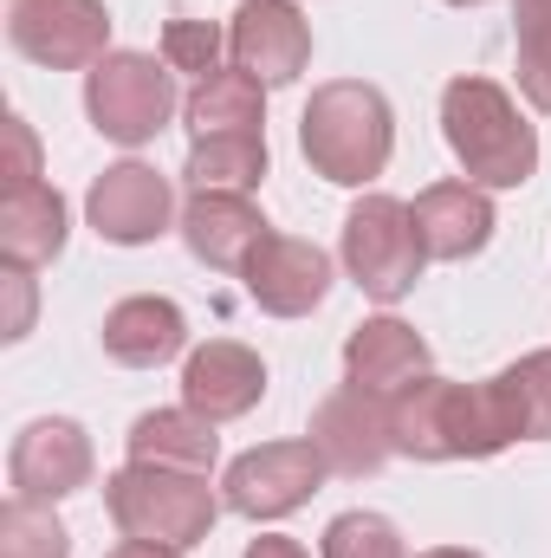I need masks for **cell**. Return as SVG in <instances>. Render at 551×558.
<instances>
[{
	"label": "cell",
	"instance_id": "12",
	"mask_svg": "<svg viewBox=\"0 0 551 558\" xmlns=\"http://www.w3.org/2000/svg\"><path fill=\"white\" fill-rule=\"evenodd\" d=\"M228 52L260 85H292L311 65V20L292 0H241L228 26Z\"/></svg>",
	"mask_w": 551,
	"mask_h": 558
},
{
	"label": "cell",
	"instance_id": "27",
	"mask_svg": "<svg viewBox=\"0 0 551 558\" xmlns=\"http://www.w3.org/2000/svg\"><path fill=\"white\" fill-rule=\"evenodd\" d=\"M325 558H409L403 553V533L383 520V513H338L325 526Z\"/></svg>",
	"mask_w": 551,
	"mask_h": 558
},
{
	"label": "cell",
	"instance_id": "21",
	"mask_svg": "<svg viewBox=\"0 0 551 558\" xmlns=\"http://www.w3.org/2000/svg\"><path fill=\"white\" fill-rule=\"evenodd\" d=\"M182 182L195 195H254L267 182V131H234V137H195Z\"/></svg>",
	"mask_w": 551,
	"mask_h": 558
},
{
	"label": "cell",
	"instance_id": "28",
	"mask_svg": "<svg viewBox=\"0 0 551 558\" xmlns=\"http://www.w3.org/2000/svg\"><path fill=\"white\" fill-rule=\"evenodd\" d=\"M7 143H13V175H7V189L39 182V143H33V131H26L20 118H7Z\"/></svg>",
	"mask_w": 551,
	"mask_h": 558
},
{
	"label": "cell",
	"instance_id": "23",
	"mask_svg": "<svg viewBox=\"0 0 551 558\" xmlns=\"http://www.w3.org/2000/svg\"><path fill=\"white\" fill-rule=\"evenodd\" d=\"M513 59L526 105L551 118V0H513Z\"/></svg>",
	"mask_w": 551,
	"mask_h": 558
},
{
	"label": "cell",
	"instance_id": "25",
	"mask_svg": "<svg viewBox=\"0 0 551 558\" xmlns=\"http://www.w3.org/2000/svg\"><path fill=\"white\" fill-rule=\"evenodd\" d=\"M0 558H72V533L52 520V507L13 494L0 513Z\"/></svg>",
	"mask_w": 551,
	"mask_h": 558
},
{
	"label": "cell",
	"instance_id": "3",
	"mask_svg": "<svg viewBox=\"0 0 551 558\" xmlns=\"http://www.w3.org/2000/svg\"><path fill=\"white\" fill-rule=\"evenodd\" d=\"M298 149L305 162L338 182V189H364L390 169V149H396V111L377 85L364 78H331L311 92L305 118H298Z\"/></svg>",
	"mask_w": 551,
	"mask_h": 558
},
{
	"label": "cell",
	"instance_id": "26",
	"mask_svg": "<svg viewBox=\"0 0 551 558\" xmlns=\"http://www.w3.org/2000/svg\"><path fill=\"white\" fill-rule=\"evenodd\" d=\"M221 46H228V33H221L215 20L175 13V20L162 26V59H169V72H188L195 85H201L208 72H221Z\"/></svg>",
	"mask_w": 551,
	"mask_h": 558
},
{
	"label": "cell",
	"instance_id": "6",
	"mask_svg": "<svg viewBox=\"0 0 551 558\" xmlns=\"http://www.w3.org/2000/svg\"><path fill=\"white\" fill-rule=\"evenodd\" d=\"M421 234H415L409 202L396 195H364L344 215V274L357 279L377 305H396L421 279Z\"/></svg>",
	"mask_w": 551,
	"mask_h": 558
},
{
	"label": "cell",
	"instance_id": "17",
	"mask_svg": "<svg viewBox=\"0 0 551 558\" xmlns=\"http://www.w3.org/2000/svg\"><path fill=\"white\" fill-rule=\"evenodd\" d=\"M105 357L111 364H124V371H156V364H169V357H182L188 351V318H182V305L175 299H162V292H137V299H118L111 312H105Z\"/></svg>",
	"mask_w": 551,
	"mask_h": 558
},
{
	"label": "cell",
	"instance_id": "5",
	"mask_svg": "<svg viewBox=\"0 0 551 558\" xmlns=\"http://www.w3.org/2000/svg\"><path fill=\"white\" fill-rule=\"evenodd\" d=\"M175 72L169 59H149V52H105L91 72H85V118L91 131L111 143H149L169 131L175 118Z\"/></svg>",
	"mask_w": 551,
	"mask_h": 558
},
{
	"label": "cell",
	"instance_id": "32",
	"mask_svg": "<svg viewBox=\"0 0 551 558\" xmlns=\"http://www.w3.org/2000/svg\"><path fill=\"white\" fill-rule=\"evenodd\" d=\"M421 558H480V553H467V546H434V553H421Z\"/></svg>",
	"mask_w": 551,
	"mask_h": 558
},
{
	"label": "cell",
	"instance_id": "18",
	"mask_svg": "<svg viewBox=\"0 0 551 558\" xmlns=\"http://www.w3.org/2000/svg\"><path fill=\"white\" fill-rule=\"evenodd\" d=\"M428 377V344L421 331L403 318H364L351 338H344V384L357 390H377V397H396L403 384Z\"/></svg>",
	"mask_w": 551,
	"mask_h": 558
},
{
	"label": "cell",
	"instance_id": "24",
	"mask_svg": "<svg viewBox=\"0 0 551 558\" xmlns=\"http://www.w3.org/2000/svg\"><path fill=\"white\" fill-rule=\"evenodd\" d=\"M500 390L519 416V441H551V351H526L500 371Z\"/></svg>",
	"mask_w": 551,
	"mask_h": 558
},
{
	"label": "cell",
	"instance_id": "1",
	"mask_svg": "<svg viewBox=\"0 0 551 558\" xmlns=\"http://www.w3.org/2000/svg\"><path fill=\"white\" fill-rule=\"evenodd\" d=\"M390 441L409 461H487L519 441V416H513L500 377H487V384L415 377L390 397Z\"/></svg>",
	"mask_w": 551,
	"mask_h": 558
},
{
	"label": "cell",
	"instance_id": "14",
	"mask_svg": "<svg viewBox=\"0 0 551 558\" xmlns=\"http://www.w3.org/2000/svg\"><path fill=\"white\" fill-rule=\"evenodd\" d=\"M260 397H267V364H260L254 344L208 338V344L188 351V364H182V403L195 416L234 422V416H247V410H260Z\"/></svg>",
	"mask_w": 551,
	"mask_h": 558
},
{
	"label": "cell",
	"instance_id": "11",
	"mask_svg": "<svg viewBox=\"0 0 551 558\" xmlns=\"http://www.w3.org/2000/svg\"><path fill=\"white\" fill-rule=\"evenodd\" d=\"M85 215H91V228H98L111 247H149V241L169 234V221H175V189H169V175H156L149 162H111V169L91 182Z\"/></svg>",
	"mask_w": 551,
	"mask_h": 558
},
{
	"label": "cell",
	"instance_id": "22",
	"mask_svg": "<svg viewBox=\"0 0 551 558\" xmlns=\"http://www.w3.org/2000/svg\"><path fill=\"white\" fill-rule=\"evenodd\" d=\"M215 454H221L215 422L195 416L188 403H182V410H143V416L131 422V461H162V468H195V474H208Z\"/></svg>",
	"mask_w": 551,
	"mask_h": 558
},
{
	"label": "cell",
	"instance_id": "4",
	"mask_svg": "<svg viewBox=\"0 0 551 558\" xmlns=\"http://www.w3.org/2000/svg\"><path fill=\"white\" fill-rule=\"evenodd\" d=\"M105 507H111V526L124 539H149V546H201L221 520V494L208 487V474L195 468H162V461H131L105 481Z\"/></svg>",
	"mask_w": 551,
	"mask_h": 558
},
{
	"label": "cell",
	"instance_id": "19",
	"mask_svg": "<svg viewBox=\"0 0 551 558\" xmlns=\"http://www.w3.org/2000/svg\"><path fill=\"white\" fill-rule=\"evenodd\" d=\"M65 195L46 189V182H26V189H7L0 195V254L20 260V267H39V260H59L65 254Z\"/></svg>",
	"mask_w": 551,
	"mask_h": 558
},
{
	"label": "cell",
	"instance_id": "29",
	"mask_svg": "<svg viewBox=\"0 0 551 558\" xmlns=\"http://www.w3.org/2000/svg\"><path fill=\"white\" fill-rule=\"evenodd\" d=\"M7 292H13V318H7V338H26V318H33V286H26V267L7 260Z\"/></svg>",
	"mask_w": 551,
	"mask_h": 558
},
{
	"label": "cell",
	"instance_id": "30",
	"mask_svg": "<svg viewBox=\"0 0 551 558\" xmlns=\"http://www.w3.org/2000/svg\"><path fill=\"white\" fill-rule=\"evenodd\" d=\"M247 558H305V546L285 539V533H260V539L247 546Z\"/></svg>",
	"mask_w": 551,
	"mask_h": 558
},
{
	"label": "cell",
	"instance_id": "7",
	"mask_svg": "<svg viewBox=\"0 0 551 558\" xmlns=\"http://www.w3.org/2000/svg\"><path fill=\"white\" fill-rule=\"evenodd\" d=\"M7 39L46 72H91L111 52V13L105 0H13Z\"/></svg>",
	"mask_w": 551,
	"mask_h": 558
},
{
	"label": "cell",
	"instance_id": "8",
	"mask_svg": "<svg viewBox=\"0 0 551 558\" xmlns=\"http://www.w3.org/2000/svg\"><path fill=\"white\" fill-rule=\"evenodd\" d=\"M325 454H318V441L305 435V441H267V448H247L234 468H228V481H221V500H228V513H241V520H285V513H298L318 487H325Z\"/></svg>",
	"mask_w": 551,
	"mask_h": 558
},
{
	"label": "cell",
	"instance_id": "13",
	"mask_svg": "<svg viewBox=\"0 0 551 558\" xmlns=\"http://www.w3.org/2000/svg\"><path fill=\"white\" fill-rule=\"evenodd\" d=\"M247 279V299L273 318H305L325 305L331 292V254L318 241H298V234H267L254 247V260L241 267Z\"/></svg>",
	"mask_w": 551,
	"mask_h": 558
},
{
	"label": "cell",
	"instance_id": "10",
	"mask_svg": "<svg viewBox=\"0 0 551 558\" xmlns=\"http://www.w3.org/2000/svg\"><path fill=\"white\" fill-rule=\"evenodd\" d=\"M311 441H318V454H325L331 474H344V481L377 474V468L396 454V441H390V397L357 390V384L331 390V397L311 410Z\"/></svg>",
	"mask_w": 551,
	"mask_h": 558
},
{
	"label": "cell",
	"instance_id": "9",
	"mask_svg": "<svg viewBox=\"0 0 551 558\" xmlns=\"http://www.w3.org/2000/svg\"><path fill=\"white\" fill-rule=\"evenodd\" d=\"M91 468H98L91 435L72 416L26 422V428L13 435V448H7V481H13V494H20V500H39V507L85 494V487H91Z\"/></svg>",
	"mask_w": 551,
	"mask_h": 558
},
{
	"label": "cell",
	"instance_id": "15",
	"mask_svg": "<svg viewBox=\"0 0 551 558\" xmlns=\"http://www.w3.org/2000/svg\"><path fill=\"white\" fill-rule=\"evenodd\" d=\"M175 228H182V247L201 267H215V274H241L254 260V247L273 234L267 215L247 195H188V208H182Z\"/></svg>",
	"mask_w": 551,
	"mask_h": 558
},
{
	"label": "cell",
	"instance_id": "16",
	"mask_svg": "<svg viewBox=\"0 0 551 558\" xmlns=\"http://www.w3.org/2000/svg\"><path fill=\"white\" fill-rule=\"evenodd\" d=\"M409 215L428 260H467L493 241V195L480 182H428Z\"/></svg>",
	"mask_w": 551,
	"mask_h": 558
},
{
	"label": "cell",
	"instance_id": "33",
	"mask_svg": "<svg viewBox=\"0 0 551 558\" xmlns=\"http://www.w3.org/2000/svg\"><path fill=\"white\" fill-rule=\"evenodd\" d=\"M448 7H480V0H448Z\"/></svg>",
	"mask_w": 551,
	"mask_h": 558
},
{
	"label": "cell",
	"instance_id": "2",
	"mask_svg": "<svg viewBox=\"0 0 551 558\" xmlns=\"http://www.w3.org/2000/svg\"><path fill=\"white\" fill-rule=\"evenodd\" d=\"M441 137L454 149V162L467 169V182H480V189H526L539 169V131L526 124L513 92L493 78H474V72L448 78Z\"/></svg>",
	"mask_w": 551,
	"mask_h": 558
},
{
	"label": "cell",
	"instance_id": "31",
	"mask_svg": "<svg viewBox=\"0 0 551 558\" xmlns=\"http://www.w3.org/2000/svg\"><path fill=\"white\" fill-rule=\"evenodd\" d=\"M105 558H182L175 546H149V539H124V546H111Z\"/></svg>",
	"mask_w": 551,
	"mask_h": 558
},
{
	"label": "cell",
	"instance_id": "20",
	"mask_svg": "<svg viewBox=\"0 0 551 558\" xmlns=\"http://www.w3.org/2000/svg\"><path fill=\"white\" fill-rule=\"evenodd\" d=\"M182 118L195 137H234V131H260L267 124V85L241 65H221L208 72L188 98H182Z\"/></svg>",
	"mask_w": 551,
	"mask_h": 558
}]
</instances>
